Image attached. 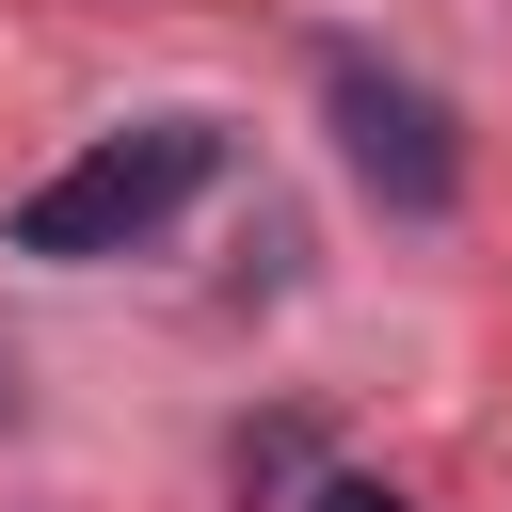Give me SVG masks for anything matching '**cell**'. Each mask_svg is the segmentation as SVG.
<instances>
[{"label": "cell", "instance_id": "3957f363", "mask_svg": "<svg viewBox=\"0 0 512 512\" xmlns=\"http://www.w3.org/2000/svg\"><path fill=\"white\" fill-rule=\"evenodd\" d=\"M304 512H416V496H400V480H320Z\"/></svg>", "mask_w": 512, "mask_h": 512}, {"label": "cell", "instance_id": "6da1fadb", "mask_svg": "<svg viewBox=\"0 0 512 512\" xmlns=\"http://www.w3.org/2000/svg\"><path fill=\"white\" fill-rule=\"evenodd\" d=\"M208 160H224V128H208V112L112 128V144H80L64 176H32L0 240H16V256H64V272H80V256H128V240H160V224L208 192Z\"/></svg>", "mask_w": 512, "mask_h": 512}, {"label": "cell", "instance_id": "7a4b0ae2", "mask_svg": "<svg viewBox=\"0 0 512 512\" xmlns=\"http://www.w3.org/2000/svg\"><path fill=\"white\" fill-rule=\"evenodd\" d=\"M320 112H336V160H352L400 224H448V208H464V128H448V96H432V80H400V64H368V48H336V64H320Z\"/></svg>", "mask_w": 512, "mask_h": 512}]
</instances>
